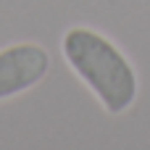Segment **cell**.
Instances as JSON below:
<instances>
[{
    "label": "cell",
    "instance_id": "7a4b0ae2",
    "mask_svg": "<svg viewBox=\"0 0 150 150\" xmlns=\"http://www.w3.org/2000/svg\"><path fill=\"white\" fill-rule=\"evenodd\" d=\"M50 71V53L40 42L0 47V103L34 90Z\"/></svg>",
    "mask_w": 150,
    "mask_h": 150
},
{
    "label": "cell",
    "instance_id": "6da1fadb",
    "mask_svg": "<svg viewBox=\"0 0 150 150\" xmlns=\"http://www.w3.org/2000/svg\"><path fill=\"white\" fill-rule=\"evenodd\" d=\"M61 55L108 116H121L137 103L140 76L127 53L100 29L69 26L61 37Z\"/></svg>",
    "mask_w": 150,
    "mask_h": 150
}]
</instances>
